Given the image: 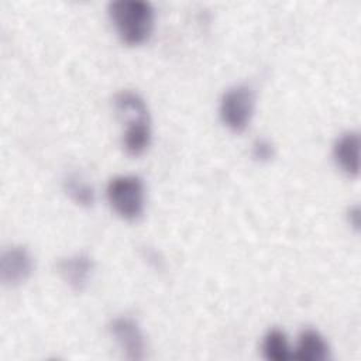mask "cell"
<instances>
[{
    "label": "cell",
    "mask_w": 361,
    "mask_h": 361,
    "mask_svg": "<svg viewBox=\"0 0 361 361\" xmlns=\"http://www.w3.org/2000/svg\"><path fill=\"white\" fill-rule=\"evenodd\" d=\"M109 16L123 42L138 45L145 42L154 28V8L145 0H114L109 4Z\"/></svg>",
    "instance_id": "obj_1"
},
{
    "label": "cell",
    "mask_w": 361,
    "mask_h": 361,
    "mask_svg": "<svg viewBox=\"0 0 361 361\" xmlns=\"http://www.w3.org/2000/svg\"><path fill=\"white\" fill-rule=\"evenodd\" d=\"M114 106L128 117L123 133V148L130 155H141L151 142V124L145 102L140 94L123 90L114 96Z\"/></svg>",
    "instance_id": "obj_2"
},
{
    "label": "cell",
    "mask_w": 361,
    "mask_h": 361,
    "mask_svg": "<svg viewBox=\"0 0 361 361\" xmlns=\"http://www.w3.org/2000/svg\"><path fill=\"white\" fill-rule=\"evenodd\" d=\"M106 196L111 209L124 220H135L144 212L145 189L137 175L114 176L107 185Z\"/></svg>",
    "instance_id": "obj_3"
},
{
    "label": "cell",
    "mask_w": 361,
    "mask_h": 361,
    "mask_svg": "<svg viewBox=\"0 0 361 361\" xmlns=\"http://www.w3.org/2000/svg\"><path fill=\"white\" fill-rule=\"evenodd\" d=\"M254 111V93L247 85L230 87L220 100L221 121L233 131H243L250 124Z\"/></svg>",
    "instance_id": "obj_4"
},
{
    "label": "cell",
    "mask_w": 361,
    "mask_h": 361,
    "mask_svg": "<svg viewBox=\"0 0 361 361\" xmlns=\"http://www.w3.org/2000/svg\"><path fill=\"white\" fill-rule=\"evenodd\" d=\"M110 331L128 360H142L145 353L144 334L131 317H117L110 324Z\"/></svg>",
    "instance_id": "obj_5"
},
{
    "label": "cell",
    "mask_w": 361,
    "mask_h": 361,
    "mask_svg": "<svg viewBox=\"0 0 361 361\" xmlns=\"http://www.w3.org/2000/svg\"><path fill=\"white\" fill-rule=\"evenodd\" d=\"M34 261L27 248L17 245L3 252L0 259V276L6 285H18L32 274Z\"/></svg>",
    "instance_id": "obj_6"
},
{
    "label": "cell",
    "mask_w": 361,
    "mask_h": 361,
    "mask_svg": "<svg viewBox=\"0 0 361 361\" xmlns=\"http://www.w3.org/2000/svg\"><path fill=\"white\" fill-rule=\"evenodd\" d=\"M360 135L357 131L341 134L333 147V157L338 168L348 176H357L360 172Z\"/></svg>",
    "instance_id": "obj_7"
},
{
    "label": "cell",
    "mask_w": 361,
    "mask_h": 361,
    "mask_svg": "<svg viewBox=\"0 0 361 361\" xmlns=\"http://www.w3.org/2000/svg\"><path fill=\"white\" fill-rule=\"evenodd\" d=\"M92 269L93 262L86 254H75L58 262L59 275L73 290H82L86 286Z\"/></svg>",
    "instance_id": "obj_8"
},
{
    "label": "cell",
    "mask_w": 361,
    "mask_h": 361,
    "mask_svg": "<svg viewBox=\"0 0 361 361\" xmlns=\"http://www.w3.org/2000/svg\"><path fill=\"white\" fill-rule=\"evenodd\" d=\"M292 358L298 361H324L329 358V345L324 337L313 329H306L299 334Z\"/></svg>",
    "instance_id": "obj_9"
},
{
    "label": "cell",
    "mask_w": 361,
    "mask_h": 361,
    "mask_svg": "<svg viewBox=\"0 0 361 361\" xmlns=\"http://www.w3.org/2000/svg\"><path fill=\"white\" fill-rule=\"evenodd\" d=\"M262 353L271 361H288L292 358V348L285 333L279 329H272L264 336Z\"/></svg>",
    "instance_id": "obj_10"
},
{
    "label": "cell",
    "mask_w": 361,
    "mask_h": 361,
    "mask_svg": "<svg viewBox=\"0 0 361 361\" xmlns=\"http://www.w3.org/2000/svg\"><path fill=\"white\" fill-rule=\"evenodd\" d=\"M65 190L71 199L80 206H90L94 202L93 188L79 176H68L65 180Z\"/></svg>",
    "instance_id": "obj_11"
},
{
    "label": "cell",
    "mask_w": 361,
    "mask_h": 361,
    "mask_svg": "<svg viewBox=\"0 0 361 361\" xmlns=\"http://www.w3.org/2000/svg\"><path fill=\"white\" fill-rule=\"evenodd\" d=\"M252 155L259 161H269L274 157V147L267 140H258L252 145Z\"/></svg>",
    "instance_id": "obj_12"
}]
</instances>
